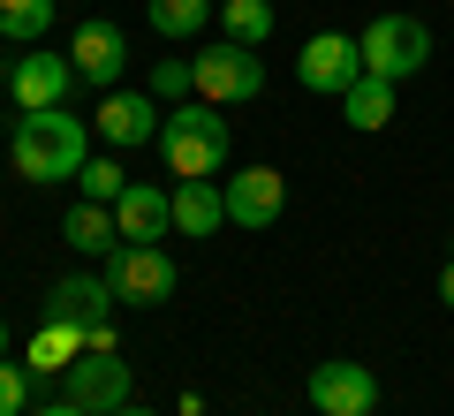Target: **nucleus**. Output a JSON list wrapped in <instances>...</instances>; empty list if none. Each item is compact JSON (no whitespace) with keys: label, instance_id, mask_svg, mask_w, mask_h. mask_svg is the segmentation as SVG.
Instances as JSON below:
<instances>
[{"label":"nucleus","instance_id":"obj_1","mask_svg":"<svg viewBox=\"0 0 454 416\" xmlns=\"http://www.w3.org/2000/svg\"><path fill=\"white\" fill-rule=\"evenodd\" d=\"M91 160V129L68 106H38L16 122V175L23 182H76Z\"/></svg>","mask_w":454,"mask_h":416},{"label":"nucleus","instance_id":"obj_2","mask_svg":"<svg viewBox=\"0 0 454 416\" xmlns=\"http://www.w3.org/2000/svg\"><path fill=\"white\" fill-rule=\"evenodd\" d=\"M160 152H167V167H175V182H190V175L212 182L227 167V122H220V106H212V98H182V106L160 122Z\"/></svg>","mask_w":454,"mask_h":416},{"label":"nucleus","instance_id":"obj_3","mask_svg":"<svg viewBox=\"0 0 454 416\" xmlns=\"http://www.w3.org/2000/svg\"><path fill=\"white\" fill-rule=\"evenodd\" d=\"M175 257L160 250V242H121V250L106 257V288H114V303H137V310H152V303H167L175 295Z\"/></svg>","mask_w":454,"mask_h":416},{"label":"nucleus","instance_id":"obj_4","mask_svg":"<svg viewBox=\"0 0 454 416\" xmlns=\"http://www.w3.org/2000/svg\"><path fill=\"white\" fill-rule=\"evenodd\" d=\"M356 46H364V76H387V83L417 76V68L432 61V31H424V16H379Z\"/></svg>","mask_w":454,"mask_h":416},{"label":"nucleus","instance_id":"obj_5","mask_svg":"<svg viewBox=\"0 0 454 416\" xmlns=\"http://www.w3.org/2000/svg\"><path fill=\"white\" fill-rule=\"evenodd\" d=\"M258 91H265L258 46H235V38L197 46V98H212V106H243V98H258Z\"/></svg>","mask_w":454,"mask_h":416},{"label":"nucleus","instance_id":"obj_6","mask_svg":"<svg viewBox=\"0 0 454 416\" xmlns=\"http://www.w3.org/2000/svg\"><path fill=\"white\" fill-rule=\"evenodd\" d=\"M61 386H68V401L91 409V416H114V409H129V401H137V379H129V364H121L114 349H83L76 364L61 371Z\"/></svg>","mask_w":454,"mask_h":416},{"label":"nucleus","instance_id":"obj_7","mask_svg":"<svg viewBox=\"0 0 454 416\" xmlns=\"http://www.w3.org/2000/svg\"><path fill=\"white\" fill-rule=\"evenodd\" d=\"M356 76H364V46L340 38V31H318L303 53H295V83H303L310 98H340Z\"/></svg>","mask_w":454,"mask_h":416},{"label":"nucleus","instance_id":"obj_8","mask_svg":"<svg viewBox=\"0 0 454 416\" xmlns=\"http://www.w3.org/2000/svg\"><path fill=\"white\" fill-rule=\"evenodd\" d=\"M310 409L318 416H379V379L364 364H348V356H333V364L310 371Z\"/></svg>","mask_w":454,"mask_h":416},{"label":"nucleus","instance_id":"obj_9","mask_svg":"<svg viewBox=\"0 0 454 416\" xmlns=\"http://www.w3.org/2000/svg\"><path fill=\"white\" fill-rule=\"evenodd\" d=\"M220 197H227V227H273L280 220V205H288V175L280 167H243L235 182H220Z\"/></svg>","mask_w":454,"mask_h":416},{"label":"nucleus","instance_id":"obj_10","mask_svg":"<svg viewBox=\"0 0 454 416\" xmlns=\"http://www.w3.org/2000/svg\"><path fill=\"white\" fill-rule=\"evenodd\" d=\"M68 61H76V83L121 91V68H129V38H121V23H106V16L76 23V46H68Z\"/></svg>","mask_w":454,"mask_h":416},{"label":"nucleus","instance_id":"obj_11","mask_svg":"<svg viewBox=\"0 0 454 416\" xmlns=\"http://www.w3.org/2000/svg\"><path fill=\"white\" fill-rule=\"evenodd\" d=\"M160 98L152 91H106V106H98V137H106L114 152H129V145H160Z\"/></svg>","mask_w":454,"mask_h":416},{"label":"nucleus","instance_id":"obj_12","mask_svg":"<svg viewBox=\"0 0 454 416\" xmlns=\"http://www.w3.org/2000/svg\"><path fill=\"white\" fill-rule=\"evenodd\" d=\"M114 227H121V242H167V227H175V197L152 190V182H129V190L114 197Z\"/></svg>","mask_w":454,"mask_h":416},{"label":"nucleus","instance_id":"obj_13","mask_svg":"<svg viewBox=\"0 0 454 416\" xmlns=\"http://www.w3.org/2000/svg\"><path fill=\"white\" fill-rule=\"evenodd\" d=\"M46 318H68V326H98V318H114L106 272H68V280H53V288H46Z\"/></svg>","mask_w":454,"mask_h":416},{"label":"nucleus","instance_id":"obj_14","mask_svg":"<svg viewBox=\"0 0 454 416\" xmlns=\"http://www.w3.org/2000/svg\"><path fill=\"white\" fill-rule=\"evenodd\" d=\"M68 83H76V61H68V53H23V61H16V106L23 114L61 106Z\"/></svg>","mask_w":454,"mask_h":416},{"label":"nucleus","instance_id":"obj_15","mask_svg":"<svg viewBox=\"0 0 454 416\" xmlns=\"http://www.w3.org/2000/svg\"><path fill=\"white\" fill-rule=\"evenodd\" d=\"M83 356V326H68V318H46L31 334V349H23V371H31V379H61L68 364H76Z\"/></svg>","mask_w":454,"mask_h":416},{"label":"nucleus","instance_id":"obj_16","mask_svg":"<svg viewBox=\"0 0 454 416\" xmlns=\"http://www.w3.org/2000/svg\"><path fill=\"white\" fill-rule=\"evenodd\" d=\"M212 227H227V197H220V182L190 175V182H182V190H175V235L205 242Z\"/></svg>","mask_w":454,"mask_h":416},{"label":"nucleus","instance_id":"obj_17","mask_svg":"<svg viewBox=\"0 0 454 416\" xmlns=\"http://www.w3.org/2000/svg\"><path fill=\"white\" fill-rule=\"evenodd\" d=\"M61 235L76 242L83 257H114V250H121V227H114V205H91V197H83V205L61 220Z\"/></svg>","mask_w":454,"mask_h":416},{"label":"nucleus","instance_id":"obj_18","mask_svg":"<svg viewBox=\"0 0 454 416\" xmlns=\"http://www.w3.org/2000/svg\"><path fill=\"white\" fill-rule=\"evenodd\" d=\"M340 114H348V129H387L394 122V83L387 76H356L340 91Z\"/></svg>","mask_w":454,"mask_h":416},{"label":"nucleus","instance_id":"obj_19","mask_svg":"<svg viewBox=\"0 0 454 416\" xmlns=\"http://www.w3.org/2000/svg\"><path fill=\"white\" fill-rule=\"evenodd\" d=\"M220 23L235 46H265L273 38V0H220Z\"/></svg>","mask_w":454,"mask_h":416},{"label":"nucleus","instance_id":"obj_20","mask_svg":"<svg viewBox=\"0 0 454 416\" xmlns=\"http://www.w3.org/2000/svg\"><path fill=\"white\" fill-rule=\"evenodd\" d=\"M145 16H152V31H160V38H197V31H205V16H212V0H152Z\"/></svg>","mask_w":454,"mask_h":416},{"label":"nucleus","instance_id":"obj_21","mask_svg":"<svg viewBox=\"0 0 454 416\" xmlns=\"http://www.w3.org/2000/svg\"><path fill=\"white\" fill-rule=\"evenodd\" d=\"M46 23H53V0H0V38H46Z\"/></svg>","mask_w":454,"mask_h":416},{"label":"nucleus","instance_id":"obj_22","mask_svg":"<svg viewBox=\"0 0 454 416\" xmlns=\"http://www.w3.org/2000/svg\"><path fill=\"white\" fill-rule=\"evenodd\" d=\"M76 190L91 197V205H114V197L129 190V175H121V167H114V160H83V175H76Z\"/></svg>","mask_w":454,"mask_h":416},{"label":"nucleus","instance_id":"obj_23","mask_svg":"<svg viewBox=\"0 0 454 416\" xmlns=\"http://www.w3.org/2000/svg\"><path fill=\"white\" fill-rule=\"evenodd\" d=\"M152 98H197V61H160L152 68Z\"/></svg>","mask_w":454,"mask_h":416},{"label":"nucleus","instance_id":"obj_24","mask_svg":"<svg viewBox=\"0 0 454 416\" xmlns=\"http://www.w3.org/2000/svg\"><path fill=\"white\" fill-rule=\"evenodd\" d=\"M23 409H31V371L0 356V416H23Z\"/></svg>","mask_w":454,"mask_h":416},{"label":"nucleus","instance_id":"obj_25","mask_svg":"<svg viewBox=\"0 0 454 416\" xmlns=\"http://www.w3.org/2000/svg\"><path fill=\"white\" fill-rule=\"evenodd\" d=\"M31 416H91V409H76V401L61 394V401H46V409H31Z\"/></svg>","mask_w":454,"mask_h":416},{"label":"nucleus","instance_id":"obj_26","mask_svg":"<svg viewBox=\"0 0 454 416\" xmlns=\"http://www.w3.org/2000/svg\"><path fill=\"white\" fill-rule=\"evenodd\" d=\"M439 303L454 310V257H447V265H439Z\"/></svg>","mask_w":454,"mask_h":416},{"label":"nucleus","instance_id":"obj_27","mask_svg":"<svg viewBox=\"0 0 454 416\" xmlns=\"http://www.w3.org/2000/svg\"><path fill=\"white\" fill-rule=\"evenodd\" d=\"M114 416H160V409H145V401H129V409H114Z\"/></svg>","mask_w":454,"mask_h":416},{"label":"nucleus","instance_id":"obj_28","mask_svg":"<svg viewBox=\"0 0 454 416\" xmlns=\"http://www.w3.org/2000/svg\"><path fill=\"white\" fill-rule=\"evenodd\" d=\"M0 356H8V318H0Z\"/></svg>","mask_w":454,"mask_h":416}]
</instances>
